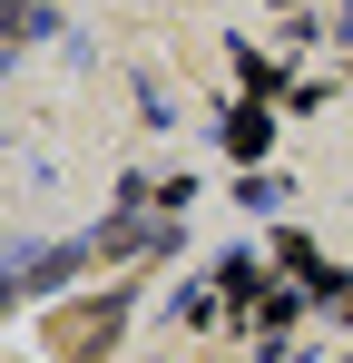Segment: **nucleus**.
<instances>
[{
	"mask_svg": "<svg viewBox=\"0 0 353 363\" xmlns=\"http://www.w3.org/2000/svg\"><path fill=\"white\" fill-rule=\"evenodd\" d=\"M118 324H128V295H99L89 314H59V354H69V363H99Z\"/></svg>",
	"mask_w": 353,
	"mask_h": 363,
	"instance_id": "1",
	"label": "nucleus"
}]
</instances>
